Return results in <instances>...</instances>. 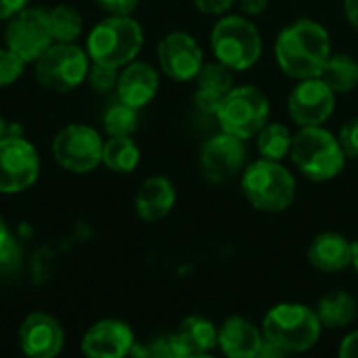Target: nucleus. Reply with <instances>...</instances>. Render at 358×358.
Listing matches in <instances>:
<instances>
[{
    "mask_svg": "<svg viewBox=\"0 0 358 358\" xmlns=\"http://www.w3.org/2000/svg\"><path fill=\"white\" fill-rule=\"evenodd\" d=\"M331 57V38L325 25L302 17L285 25L275 42V59L292 80L319 78Z\"/></svg>",
    "mask_w": 358,
    "mask_h": 358,
    "instance_id": "nucleus-1",
    "label": "nucleus"
},
{
    "mask_svg": "<svg viewBox=\"0 0 358 358\" xmlns=\"http://www.w3.org/2000/svg\"><path fill=\"white\" fill-rule=\"evenodd\" d=\"M323 325L315 308L300 302H283L273 306L262 319V336L268 344L285 355H302L321 338Z\"/></svg>",
    "mask_w": 358,
    "mask_h": 358,
    "instance_id": "nucleus-2",
    "label": "nucleus"
},
{
    "mask_svg": "<svg viewBox=\"0 0 358 358\" xmlns=\"http://www.w3.org/2000/svg\"><path fill=\"white\" fill-rule=\"evenodd\" d=\"M289 157L294 166L315 182H327L340 176L348 159L342 151L338 134L323 126L300 128L294 134Z\"/></svg>",
    "mask_w": 358,
    "mask_h": 358,
    "instance_id": "nucleus-3",
    "label": "nucleus"
},
{
    "mask_svg": "<svg viewBox=\"0 0 358 358\" xmlns=\"http://www.w3.org/2000/svg\"><path fill=\"white\" fill-rule=\"evenodd\" d=\"M296 189L294 174L281 162L258 159L241 174V191L250 206L260 212H285L296 199Z\"/></svg>",
    "mask_w": 358,
    "mask_h": 358,
    "instance_id": "nucleus-4",
    "label": "nucleus"
},
{
    "mask_svg": "<svg viewBox=\"0 0 358 358\" xmlns=\"http://www.w3.org/2000/svg\"><path fill=\"white\" fill-rule=\"evenodd\" d=\"M143 27L132 17H107L88 34L86 50L92 63L107 67H126L143 48Z\"/></svg>",
    "mask_w": 358,
    "mask_h": 358,
    "instance_id": "nucleus-5",
    "label": "nucleus"
},
{
    "mask_svg": "<svg viewBox=\"0 0 358 358\" xmlns=\"http://www.w3.org/2000/svg\"><path fill=\"white\" fill-rule=\"evenodd\" d=\"M210 44L216 61L233 71H248L262 57L260 29L241 15L220 17L212 27Z\"/></svg>",
    "mask_w": 358,
    "mask_h": 358,
    "instance_id": "nucleus-6",
    "label": "nucleus"
},
{
    "mask_svg": "<svg viewBox=\"0 0 358 358\" xmlns=\"http://www.w3.org/2000/svg\"><path fill=\"white\" fill-rule=\"evenodd\" d=\"M271 103L266 94L252 84L235 86L222 101L216 120L222 132L233 134L241 141L258 136V132L268 124Z\"/></svg>",
    "mask_w": 358,
    "mask_h": 358,
    "instance_id": "nucleus-7",
    "label": "nucleus"
},
{
    "mask_svg": "<svg viewBox=\"0 0 358 358\" xmlns=\"http://www.w3.org/2000/svg\"><path fill=\"white\" fill-rule=\"evenodd\" d=\"M88 52L73 42H52L34 63L36 80L52 92H69L80 86L90 69Z\"/></svg>",
    "mask_w": 358,
    "mask_h": 358,
    "instance_id": "nucleus-8",
    "label": "nucleus"
},
{
    "mask_svg": "<svg viewBox=\"0 0 358 358\" xmlns=\"http://www.w3.org/2000/svg\"><path fill=\"white\" fill-rule=\"evenodd\" d=\"M101 134L86 124H69L52 141V155L57 164L69 172L86 174L103 162Z\"/></svg>",
    "mask_w": 358,
    "mask_h": 358,
    "instance_id": "nucleus-9",
    "label": "nucleus"
},
{
    "mask_svg": "<svg viewBox=\"0 0 358 358\" xmlns=\"http://www.w3.org/2000/svg\"><path fill=\"white\" fill-rule=\"evenodd\" d=\"M40 174L36 147L23 136H4L0 141V193H19L29 189Z\"/></svg>",
    "mask_w": 358,
    "mask_h": 358,
    "instance_id": "nucleus-10",
    "label": "nucleus"
},
{
    "mask_svg": "<svg viewBox=\"0 0 358 358\" xmlns=\"http://www.w3.org/2000/svg\"><path fill=\"white\" fill-rule=\"evenodd\" d=\"M6 48L19 55L25 63H34L55 40L48 23V13L42 8H23L6 25Z\"/></svg>",
    "mask_w": 358,
    "mask_h": 358,
    "instance_id": "nucleus-11",
    "label": "nucleus"
},
{
    "mask_svg": "<svg viewBox=\"0 0 358 358\" xmlns=\"http://www.w3.org/2000/svg\"><path fill=\"white\" fill-rule=\"evenodd\" d=\"M336 111V92L321 80H300L287 99V113L300 128L323 126Z\"/></svg>",
    "mask_w": 358,
    "mask_h": 358,
    "instance_id": "nucleus-12",
    "label": "nucleus"
},
{
    "mask_svg": "<svg viewBox=\"0 0 358 358\" xmlns=\"http://www.w3.org/2000/svg\"><path fill=\"white\" fill-rule=\"evenodd\" d=\"M245 162H248L245 141L227 132L208 138L199 151L201 174L216 185L227 182L237 174H241L245 170Z\"/></svg>",
    "mask_w": 358,
    "mask_h": 358,
    "instance_id": "nucleus-13",
    "label": "nucleus"
},
{
    "mask_svg": "<svg viewBox=\"0 0 358 358\" xmlns=\"http://www.w3.org/2000/svg\"><path fill=\"white\" fill-rule=\"evenodd\" d=\"M157 63L162 71L176 82L195 80L206 59L199 42L187 31H170L157 44Z\"/></svg>",
    "mask_w": 358,
    "mask_h": 358,
    "instance_id": "nucleus-14",
    "label": "nucleus"
},
{
    "mask_svg": "<svg viewBox=\"0 0 358 358\" xmlns=\"http://www.w3.org/2000/svg\"><path fill=\"white\" fill-rule=\"evenodd\" d=\"M134 334L128 323L117 319H103L94 323L82 340L86 358H126L134 350Z\"/></svg>",
    "mask_w": 358,
    "mask_h": 358,
    "instance_id": "nucleus-15",
    "label": "nucleus"
},
{
    "mask_svg": "<svg viewBox=\"0 0 358 358\" xmlns=\"http://www.w3.org/2000/svg\"><path fill=\"white\" fill-rule=\"evenodd\" d=\"M63 340L61 323L46 313H31L19 329V346L27 358H57Z\"/></svg>",
    "mask_w": 358,
    "mask_h": 358,
    "instance_id": "nucleus-16",
    "label": "nucleus"
},
{
    "mask_svg": "<svg viewBox=\"0 0 358 358\" xmlns=\"http://www.w3.org/2000/svg\"><path fill=\"white\" fill-rule=\"evenodd\" d=\"M115 90L120 103L134 109H143L155 99L159 90V76L149 63L132 61L120 71Z\"/></svg>",
    "mask_w": 358,
    "mask_h": 358,
    "instance_id": "nucleus-17",
    "label": "nucleus"
},
{
    "mask_svg": "<svg viewBox=\"0 0 358 358\" xmlns=\"http://www.w3.org/2000/svg\"><path fill=\"white\" fill-rule=\"evenodd\" d=\"M262 346V329L243 317H229L218 327V348L227 358H256Z\"/></svg>",
    "mask_w": 358,
    "mask_h": 358,
    "instance_id": "nucleus-18",
    "label": "nucleus"
},
{
    "mask_svg": "<svg viewBox=\"0 0 358 358\" xmlns=\"http://www.w3.org/2000/svg\"><path fill=\"white\" fill-rule=\"evenodd\" d=\"M235 71L224 67L222 63H203L201 71L197 73V88H195V105L199 111L208 115H216L224 96L235 88Z\"/></svg>",
    "mask_w": 358,
    "mask_h": 358,
    "instance_id": "nucleus-19",
    "label": "nucleus"
},
{
    "mask_svg": "<svg viewBox=\"0 0 358 358\" xmlns=\"http://www.w3.org/2000/svg\"><path fill=\"white\" fill-rule=\"evenodd\" d=\"M308 262L323 273H338L352 266V241L342 233H319L308 248Z\"/></svg>",
    "mask_w": 358,
    "mask_h": 358,
    "instance_id": "nucleus-20",
    "label": "nucleus"
},
{
    "mask_svg": "<svg viewBox=\"0 0 358 358\" xmlns=\"http://www.w3.org/2000/svg\"><path fill=\"white\" fill-rule=\"evenodd\" d=\"M176 203V189L166 176H151L147 178L134 199V208L141 220L157 222L166 218Z\"/></svg>",
    "mask_w": 358,
    "mask_h": 358,
    "instance_id": "nucleus-21",
    "label": "nucleus"
},
{
    "mask_svg": "<svg viewBox=\"0 0 358 358\" xmlns=\"http://www.w3.org/2000/svg\"><path fill=\"white\" fill-rule=\"evenodd\" d=\"M315 313L325 329L348 327L357 317V300L352 294L344 289H336L319 300Z\"/></svg>",
    "mask_w": 358,
    "mask_h": 358,
    "instance_id": "nucleus-22",
    "label": "nucleus"
},
{
    "mask_svg": "<svg viewBox=\"0 0 358 358\" xmlns=\"http://www.w3.org/2000/svg\"><path fill=\"white\" fill-rule=\"evenodd\" d=\"M176 336L182 342V346L187 348L189 357L208 355L212 348L218 346V327L206 317L193 315V317L182 319V323L178 325Z\"/></svg>",
    "mask_w": 358,
    "mask_h": 358,
    "instance_id": "nucleus-23",
    "label": "nucleus"
},
{
    "mask_svg": "<svg viewBox=\"0 0 358 358\" xmlns=\"http://www.w3.org/2000/svg\"><path fill=\"white\" fill-rule=\"evenodd\" d=\"M336 94H346L352 92L358 86V61L350 55L338 52L329 57L325 63L321 76H319Z\"/></svg>",
    "mask_w": 358,
    "mask_h": 358,
    "instance_id": "nucleus-24",
    "label": "nucleus"
},
{
    "mask_svg": "<svg viewBox=\"0 0 358 358\" xmlns=\"http://www.w3.org/2000/svg\"><path fill=\"white\" fill-rule=\"evenodd\" d=\"M141 162L138 145L132 136H109L103 145V164L117 174L132 172Z\"/></svg>",
    "mask_w": 358,
    "mask_h": 358,
    "instance_id": "nucleus-25",
    "label": "nucleus"
},
{
    "mask_svg": "<svg viewBox=\"0 0 358 358\" xmlns=\"http://www.w3.org/2000/svg\"><path fill=\"white\" fill-rule=\"evenodd\" d=\"M292 141H294L292 130L279 122H268L256 136V145L262 159H271V162L285 159L292 151Z\"/></svg>",
    "mask_w": 358,
    "mask_h": 358,
    "instance_id": "nucleus-26",
    "label": "nucleus"
},
{
    "mask_svg": "<svg viewBox=\"0 0 358 358\" xmlns=\"http://www.w3.org/2000/svg\"><path fill=\"white\" fill-rule=\"evenodd\" d=\"M48 23L55 42H73L82 31V17L73 6L59 4L48 10Z\"/></svg>",
    "mask_w": 358,
    "mask_h": 358,
    "instance_id": "nucleus-27",
    "label": "nucleus"
},
{
    "mask_svg": "<svg viewBox=\"0 0 358 358\" xmlns=\"http://www.w3.org/2000/svg\"><path fill=\"white\" fill-rule=\"evenodd\" d=\"M132 355L136 358H189L187 348L182 346L176 334L157 336L143 346L136 344Z\"/></svg>",
    "mask_w": 358,
    "mask_h": 358,
    "instance_id": "nucleus-28",
    "label": "nucleus"
},
{
    "mask_svg": "<svg viewBox=\"0 0 358 358\" xmlns=\"http://www.w3.org/2000/svg\"><path fill=\"white\" fill-rule=\"evenodd\" d=\"M103 126L109 136H132L138 126V109L124 103L111 105L103 117Z\"/></svg>",
    "mask_w": 358,
    "mask_h": 358,
    "instance_id": "nucleus-29",
    "label": "nucleus"
},
{
    "mask_svg": "<svg viewBox=\"0 0 358 358\" xmlns=\"http://www.w3.org/2000/svg\"><path fill=\"white\" fill-rule=\"evenodd\" d=\"M21 260V250L15 237L10 235L6 222L0 218V271H10L19 264Z\"/></svg>",
    "mask_w": 358,
    "mask_h": 358,
    "instance_id": "nucleus-30",
    "label": "nucleus"
},
{
    "mask_svg": "<svg viewBox=\"0 0 358 358\" xmlns=\"http://www.w3.org/2000/svg\"><path fill=\"white\" fill-rule=\"evenodd\" d=\"M23 69H25V61L19 55H15L10 48H0V88L17 82Z\"/></svg>",
    "mask_w": 358,
    "mask_h": 358,
    "instance_id": "nucleus-31",
    "label": "nucleus"
},
{
    "mask_svg": "<svg viewBox=\"0 0 358 358\" xmlns=\"http://www.w3.org/2000/svg\"><path fill=\"white\" fill-rule=\"evenodd\" d=\"M88 82L92 86V90H99V92H107L111 88L117 86V78H120V71L115 67H107V65H99V63H92V67L88 69Z\"/></svg>",
    "mask_w": 358,
    "mask_h": 358,
    "instance_id": "nucleus-32",
    "label": "nucleus"
},
{
    "mask_svg": "<svg viewBox=\"0 0 358 358\" xmlns=\"http://www.w3.org/2000/svg\"><path fill=\"white\" fill-rule=\"evenodd\" d=\"M338 141L348 159H358V115L350 117L346 124H342Z\"/></svg>",
    "mask_w": 358,
    "mask_h": 358,
    "instance_id": "nucleus-33",
    "label": "nucleus"
},
{
    "mask_svg": "<svg viewBox=\"0 0 358 358\" xmlns=\"http://www.w3.org/2000/svg\"><path fill=\"white\" fill-rule=\"evenodd\" d=\"M96 2L113 17H128L138 4V0H96Z\"/></svg>",
    "mask_w": 358,
    "mask_h": 358,
    "instance_id": "nucleus-34",
    "label": "nucleus"
},
{
    "mask_svg": "<svg viewBox=\"0 0 358 358\" xmlns=\"http://www.w3.org/2000/svg\"><path fill=\"white\" fill-rule=\"evenodd\" d=\"M235 2L237 0H193V4L206 15H224L235 6Z\"/></svg>",
    "mask_w": 358,
    "mask_h": 358,
    "instance_id": "nucleus-35",
    "label": "nucleus"
},
{
    "mask_svg": "<svg viewBox=\"0 0 358 358\" xmlns=\"http://www.w3.org/2000/svg\"><path fill=\"white\" fill-rule=\"evenodd\" d=\"M338 358H358V329L350 331L342 340L340 350H338Z\"/></svg>",
    "mask_w": 358,
    "mask_h": 358,
    "instance_id": "nucleus-36",
    "label": "nucleus"
},
{
    "mask_svg": "<svg viewBox=\"0 0 358 358\" xmlns=\"http://www.w3.org/2000/svg\"><path fill=\"white\" fill-rule=\"evenodd\" d=\"M27 0H0V21H8L13 19L17 13H21L25 8Z\"/></svg>",
    "mask_w": 358,
    "mask_h": 358,
    "instance_id": "nucleus-37",
    "label": "nucleus"
},
{
    "mask_svg": "<svg viewBox=\"0 0 358 358\" xmlns=\"http://www.w3.org/2000/svg\"><path fill=\"white\" fill-rule=\"evenodd\" d=\"M235 6H239L241 13H245V15H260L266 10L268 0H237Z\"/></svg>",
    "mask_w": 358,
    "mask_h": 358,
    "instance_id": "nucleus-38",
    "label": "nucleus"
},
{
    "mask_svg": "<svg viewBox=\"0 0 358 358\" xmlns=\"http://www.w3.org/2000/svg\"><path fill=\"white\" fill-rule=\"evenodd\" d=\"M344 15L348 23L358 29V0H344Z\"/></svg>",
    "mask_w": 358,
    "mask_h": 358,
    "instance_id": "nucleus-39",
    "label": "nucleus"
},
{
    "mask_svg": "<svg viewBox=\"0 0 358 358\" xmlns=\"http://www.w3.org/2000/svg\"><path fill=\"white\" fill-rule=\"evenodd\" d=\"M352 266L357 268V273H358V241L352 243Z\"/></svg>",
    "mask_w": 358,
    "mask_h": 358,
    "instance_id": "nucleus-40",
    "label": "nucleus"
},
{
    "mask_svg": "<svg viewBox=\"0 0 358 358\" xmlns=\"http://www.w3.org/2000/svg\"><path fill=\"white\" fill-rule=\"evenodd\" d=\"M6 136V122H4V117L0 115V141Z\"/></svg>",
    "mask_w": 358,
    "mask_h": 358,
    "instance_id": "nucleus-41",
    "label": "nucleus"
},
{
    "mask_svg": "<svg viewBox=\"0 0 358 358\" xmlns=\"http://www.w3.org/2000/svg\"><path fill=\"white\" fill-rule=\"evenodd\" d=\"M189 358H214V357H210V355H193V357H189Z\"/></svg>",
    "mask_w": 358,
    "mask_h": 358,
    "instance_id": "nucleus-42",
    "label": "nucleus"
},
{
    "mask_svg": "<svg viewBox=\"0 0 358 358\" xmlns=\"http://www.w3.org/2000/svg\"><path fill=\"white\" fill-rule=\"evenodd\" d=\"M306 358H313V357H306Z\"/></svg>",
    "mask_w": 358,
    "mask_h": 358,
    "instance_id": "nucleus-43",
    "label": "nucleus"
},
{
    "mask_svg": "<svg viewBox=\"0 0 358 358\" xmlns=\"http://www.w3.org/2000/svg\"><path fill=\"white\" fill-rule=\"evenodd\" d=\"M256 358H260V357H256Z\"/></svg>",
    "mask_w": 358,
    "mask_h": 358,
    "instance_id": "nucleus-44",
    "label": "nucleus"
}]
</instances>
